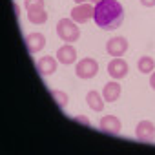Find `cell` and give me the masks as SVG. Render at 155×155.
<instances>
[{
  "label": "cell",
  "mask_w": 155,
  "mask_h": 155,
  "mask_svg": "<svg viewBox=\"0 0 155 155\" xmlns=\"http://www.w3.org/2000/svg\"><path fill=\"white\" fill-rule=\"evenodd\" d=\"M93 20L101 29H117L124 20V9L117 0H101L95 4Z\"/></svg>",
  "instance_id": "cell-1"
},
{
  "label": "cell",
  "mask_w": 155,
  "mask_h": 155,
  "mask_svg": "<svg viewBox=\"0 0 155 155\" xmlns=\"http://www.w3.org/2000/svg\"><path fill=\"white\" fill-rule=\"evenodd\" d=\"M137 68H139L140 73H151L155 69V62H153L151 57H142V58H139Z\"/></svg>",
  "instance_id": "cell-14"
},
{
  "label": "cell",
  "mask_w": 155,
  "mask_h": 155,
  "mask_svg": "<svg viewBox=\"0 0 155 155\" xmlns=\"http://www.w3.org/2000/svg\"><path fill=\"white\" fill-rule=\"evenodd\" d=\"M75 58H77V51H75V48L71 46V44H66V46H62V48H58V51H57V60L60 62V64H73L75 62Z\"/></svg>",
  "instance_id": "cell-10"
},
{
  "label": "cell",
  "mask_w": 155,
  "mask_h": 155,
  "mask_svg": "<svg viewBox=\"0 0 155 155\" xmlns=\"http://www.w3.org/2000/svg\"><path fill=\"white\" fill-rule=\"evenodd\" d=\"M150 86L155 90V73H153V71H151V77H150Z\"/></svg>",
  "instance_id": "cell-20"
},
{
  "label": "cell",
  "mask_w": 155,
  "mask_h": 155,
  "mask_svg": "<svg viewBox=\"0 0 155 155\" xmlns=\"http://www.w3.org/2000/svg\"><path fill=\"white\" fill-rule=\"evenodd\" d=\"M28 18L31 24H44L48 20V13L44 9H37V11H28Z\"/></svg>",
  "instance_id": "cell-15"
},
{
  "label": "cell",
  "mask_w": 155,
  "mask_h": 155,
  "mask_svg": "<svg viewBox=\"0 0 155 155\" xmlns=\"http://www.w3.org/2000/svg\"><path fill=\"white\" fill-rule=\"evenodd\" d=\"M86 102L90 104V108L91 110H95V111H101L102 108H104V102H102V99H101V95L93 90V91H90L88 95H86Z\"/></svg>",
  "instance_id": "cell-13"
},
{
  "label": "cell",
  "mask_w": 155,
  "mask_h": 155,
  "mask_svg": "<svg viewBox=\"0 0 155 155\" xmlns=\"http://www.w3.org/2000/svg\"><path fill=\"white\" fill-rule=\"evenodd\" d=\"M57 35L66 42V44H71V42H77L81 37V31L79 28L75 26L73 20L69 18H60L58 24H57Z\"/></svg>",
  "instance_id": "cell-2"
},
{
  "label": "cell",
  "mask_w": 155,
  "mask_h": 155,
  "mask_svg": "<svg viewBox=\"0 0 155 155\" xmlns=\"http://www.w3.org/2000/svg\"><path fill=\"white\" fill-rule=\"evenodd\" d=\"M93 13H95V6L84 2V4H77L73 9H71V20L73 22H79V24H84L88 22L90 18H93Z\"/></svg>",
  "instance_id": "cell-3"
},
{
  "label": "cell",
  "mask_w": 155,
  "mask_h": 155,
  "mask_svg": "<svg viewBox=\"0 0 155 155\" xmlns=\"http://www.w3.org/2000/svg\"><path fill=\"white\" fill-rule=\"evenodd\" d=\"M97 71H99V64L93 58H82L81 62H77V68H75V73L81 79H91V77L97 75Z\"/></svg>",
  "instance_id": "cell-4"
},
{
  "label": "cell",
  "mask_w": 155,
  "mask_h": 155,
  "mask_svg": "<svg viewBox=\"0 0 155 155\" xmlns=\"http://www.w3.org/2000/svg\"><path fill=\"white\" fill-rule=\"evenodd\" d=\"M75 120H77V122H81V124H84V126H90V119H88L86 115H77Z\"/></svg>",
  "instance_id": "cell-18"
},
{
  "label": "cell",
  "mask_w": 155,
  "mask_h": 155,
  "mask_svg": "<svg viewBox=\"0 0 155 155\" xmlns=\"http://www.w3.org/2000/svg\"><path fill=\"white\" fill-rule=\"evenodd\" d=\"M26 9L28 11L44 9V0H26Z\"/></svg>",
  "instance_id": "cell-17"
},
{
  "label": "cell",
  "mask_w": 155,
  "mask_h": 155,
  "mask_svg": "<svg viewBox=\"0 0 155 155\" xmlns=\"http://www.w3.org/2000/svg\"><path fill=\"white\" fill-rule=\"evenodd\" d=\"M104 99L108 102H115L119 97H120V84L119 82H108L104 86V91H102Z\"/></svg>",
  "instance_id": "cell-12"
},
{
  "label": "cell",
  "mask_w": 155,
  "mask_h": 155,
  "mask_svg": "<svg viewBox=\"0 0 155 155\" xmlns=\"http://www.w3.org/2000/svg\"><path fill=\"white\" fill-rule=\"evenodd\" d=\"M77 4H84V2H88V0H75Z\"/></svg>",
  "instance_id": "cell-21"
},
{
  "label": "cell",
  "mask_w": 155,
  "mask_h": 155,
  "mask_svg": "<svg viewBox=\"0 0 155 155\" xmlns=\"http://www.w3.org/2000/svg\"><path fill=\"white\" fill-rule=\"evenodd\" d=\"M140 4L146 6V8H153L155 6V0H140Z\"/></svg>",
  "instance_id": "cell-19"
},
{
  "label": "cell",
  "mask_w": 155,
  "mask_h": 155,
  "mask_svg": "<svg viewBox=\"0 0 155 155\" xmlns=\"http://www.w3.org/2000/svg\"><path fill=\"white\" fill-rule=\"evenodd\" d=\"M108 73L113 77V79H124V77L128 75V64H126L122 58L115 57V58L108 64Z\"/></svg>",
  "instance_id": "cell-7"
},
{
  "label": "cell",
  "mask_w": 155,
  "mask_h": 155,
  "mask_svg": "<svg viewBox=\"0 0 155 155\" xmlns=\"http://www.w3.org/2000/svg\"><path fill=\"white\" fill-rule=\"evenodd\" d=\"M128 49V40L122 38V37H113L111 40H108L106 44V51L111 55V57H122Z\"/></svg>",
  "instance_id": "cell-6"
},
{
  "label": "cell",
  "mask_w": 155,
  "mask_h": 155,
  "mask_svg": "<svg viewBox=\"0 0 155 155\" xmlns=\"http://www.w3.org/2000/svg\"><path fill=\"white\" fill-rule=\"evenodd\" d=\"M37 69L40 75H51L57 71V58L53 57H42L38 62H37Z\"/></svg>",
  "instance_id": "cell-11"
},
{
  "label": "cell",
  "mask_w": 155,
  "mask_h": 155,
  "mask_svg": "<svg viewBox=\"0 0 155 155\" xmlns=\"http://www.w3.org/2000/svg\"><path fill=\"white\" fill-rule=\"evenodd\" d=\"M99 126H101L102 131L111 133V135H117V133L120 131V128H122L119 117H115V115H106V117H102L101 122H99Z\"/></svg>",
  "instance_id": "cell-8"
},
{
  "label": "cell",
  "mask_w": 155,
  "mask_h": 155,
  "mask_svg": "<svg viewBox=\"0 0 155 155\" xmlns=\"http://www.w3.org/2000/svg\"><path fill=\"white\" fill-rule=\"evenodd\" d=\"M90 2H93V4H99V2H101V0H90Z\"/></svg>",
  "instance_id": "cell-22"
},
{
  "label": "cell",
  "mask_w": 155,
  "mask_h": 155,
  "mask_svg": "<svg viewBox=\"0 0 155 155\" xmlns=\"http://www.w3.org/2000/svg\"><path fill=\"white\" fill-rule=\"evenodd\" d=\"M135 135L140 142H151L155 139V126L150 120H140L135 128Z\"/></svg>",
  "instance_id": "cell-5"
},
{
  "label": "cell",
  "mask_w": 155,
  "mask_h": 155,
  "mask_svg": "<svg viewBox=\"0 0 155 155\" xmlns=\"http://www.w3.org/2000/svg\"><path fill=\"white\" fill-rule=\"evenodd\" d=\"M46 46V37L42 33H29L26 37V48L29 53H38Z\"/></svg>",
  "instance_id": "cell-9"
},
{
  "label": "cell",
  "mask_w": 155,
  "mask_h": 155,
  "mask_svg": "<svg viewBox=\"0 0 155 155\" xmlns=\"http://www.w3.org/2000/svg\"><path fill=\"white\" fill-rule=\"evenodd\" d=\"M51 97H53V101L60 106V108H66V104L69 102V97H68V93H64V91H58V90H53L51 91Z\"/></svg>",
  "instance_id": "cell-16"
}]
</instances>
